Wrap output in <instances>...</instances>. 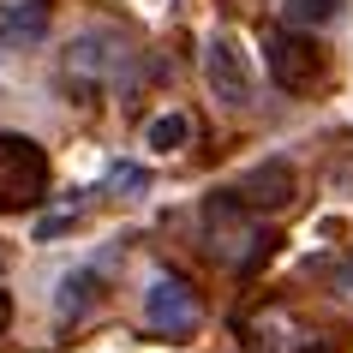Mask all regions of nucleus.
<instances>
[{
    "label": "nucleus",
    "instance_id": "1",
    "mask_svg": "<svg viewBox=\"0 0 353 353\" xmlns=\"http://www.w3.org/2000/svg\"><path fill=\"white\" fill-rule=\"evenodd\" d=\"M204 245H210V258H222V263H234L240 276H252V270L276 252V234H270V228H252L245 210L234 204L228 192H216L204 204Z\"/></svg>",
    "mask_w": 353,
    "mask_h": 353
},
{
    "label": "nucleus",
    "instance_id": "2",
    "mask_svg": "<svg viewBox=\"0 0 353 353\" xmlns=\"http://www.w3.org/2000/svg\"><path fill=\"white\" fill-rule=\"evenodd\" d=\"M48 150L30 138V132H0V210L6 216H24L48 198Z\"/></svg>",
    "mask_w": 353,
    "mask_h": 353
},
{
    "label": "nucleus",
    "instance_id": "3",
    "mask_svg": "<svg viewBox=\"0 0 353 353\" xmlns=\"http://www.w3.org/2000/svg\"><path fill=\"white\" fill-rule=\"evenodd\" d=\"M263 66H270V78H276V90L288 96H312L330 84V54L317 48L305 30H270V42H263Z\"/></svg>",
    "mask_w": 353,
    "mask_h": 353
},
{
    "label": "nucleus",
    "instance_id": "4",
    "mask_svg": "<svg viewBox=\"0 0 353 353\" xmlns=\"http://www.w3.org/2000/svg\"><path fill=\"white\" fill-rule=\"evenodd\" d=\"M198 317H204V299H198V288H192L186 276H174V270H162V276L144 288V323L156 335H168V341H180V335L198 330Z\"/></svg>",
    "mask_w": 353,
    "mask_h": 353
},
{
    "label": "nucleus",
    "instance_id": "5",
    "mask_svg": "<svg viewBox=\"0 0 353 353\" xmlns=\"http://www.w3.org/2000/svg\"><path fill=\"white\" fill-rule=\"evenodd\" d=\"M240 210H288L299 198V174L294 162H258V168H245L240 180H234V192H228Z\"/></svg>",
    "mask_w": 353,
    "mask_h": 353
},
{
    "label": "nucleus",
    "instance_id": "6",
    "mask_svg": "<svg viewBox=\"0 0 353 353\" xmlns=\"http://www.w3.org/2000/svg\"><path fill=\"white\" fill-rule=\"evenodd\" d=\"M204 78H210V96L228 102V108H245L252 102V66H245L234 37H210L204 42Z\"/></svg>",
    "mask_w": 353,
    "mask_h": 353
},
{
    "label": "nucleus",
    "instance_id": "7",
    "mask_svg": "<svg viewBox=\"0 0 353 353\" xmlns=\"http://www.w3.org/2000/svg\"><path fill=\"white\" fill-rule=\"evenodd\" d=\"M114 48H120V30H84V37L66 42V60H60V66H66V78H84V90H96V84L120 66Z\"/></svg>",
    "mask_w": 353,
    "mask_h": 353
},
{
    "label": "nucleus",
    "instance_id": "8",
    "mask_svg": "<svg viewBox=\"0 0 353 353\" xmlns=\"http://www.w3.org/2000/svg\"><path fill=\"white\" fill-rule=\"evenodd\" d=\"M37 42H48V0H19V6L0 19V54L37 48Z\"/></svg>",
    "mask_w": 353,
    "mask_h": 353
},
{
    "label": "nucleus",
    "instance_id": "9",
    "mask_svg": "<svg viewBox=\"0 0 353 353\" xmlns=\"http://www.w3.org/2000/svg\"><path fill=\"white\" fill-rule=\"evenodd\" d=\"M96 299H102V276H96V270H72V276H60L54 317H60V323H78V317L90 312Z\"/></svg>",
    "mask_w": 353,
    "mask_h": 353
},
{
    "label": "nucleus",
    "instance_id": "10",
    "mask_svg": "<svg viewBox=\"0 0 353 353\" xmlns=\"http://www.w3.org/2000/svg\"><path fill=\"white\" fill-rule=\"evenodd\" d=\"M281 12H288V30H305V37H312L317 24H330L335 12H341V0H288Z\"/></svg>",
    "mask_w": 353,
    "mask_h": 353
},
{
    "label": "nucleus",
    "instance_id": "11",
    "mask_svg": "<svg viewBox=\"0 0 353 353\" xmlns=\"http://www.w3.org/2000/svg\"><path fill=\"white\" fill-rule=\"evenodd\" d=\"M186 138H192V120H186V114H162V120H150V132H144L150 150H180Z\"/></svg>",
    "mask_w": 353,
    "mask_h": 353
},
{
    "label": "nucleus",
    "instance_id": "12",
    "mask_svg": "<svg viewBox=\"0 0 353 353\" xmlns=\"http://www.w3.org/2000/svg\"><path fill=\"white\" fill-rule=\"evenodd\" d=\"M84 198H90V192H84ZM84 198H72V204H66V210H54V216H42V222H37V234H42V240H54V234H66V228L78 222V210H84Z\"/></svg>",
    "mask_w": 353,
    "mask_h": 353
},
{
    "label": "nucleus",
    "instance_id": "13",
    "mask_svg": "<svg viewBox=\"0 0 353 353\" xmlns=\"http://www.w3.org/2000/svg\"><path fill=\"white\" fill-rule=\"evenodd\" d=\"M6 323H12V294L0 288V335H6Z\"/></svg>",
    "mask_w": 353,
    "mask_h": 353
},
{
    "label": "nucleus",
    "instance_id": "14",
    "mask_svg": "<svg viewBox=\"0 0 353 353\" xmlns=\"http://www.w3.org/2000/svg\"><path fill=\"white\" fill-rule=\"evenodd\" d=\"M6 263H12V252H6V240H0V276H6Z\"/></svg>",
    "mask_w": 353,
    "mask_h": 353
},
{
    "label": "nucleus",
    "instance_id": "15",
    "mask_svg": "<svg viewBox=\"0 0 353 353\" xmlns=\"http://www.w3.org/2000/svg\"><path fill=\"white\" fill-rule=\"evenodd\" d=\"M341 288H347V294H353V263H347V270H341Z\"/></svg>",
    "mask_w": 353,
    "mask_h": 353
}]
</instances>
